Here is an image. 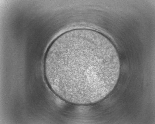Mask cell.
<instances>
[{"label": "cell", "mask_w": 155, "mask_h": 124, "mask_svg": "<svg viewBox=\"0 0 155 124\" xmlns=\"http://www.w3.org/2000/svg\"><path fill=\"white\" fill-rule=\"evenodd\" d=\"M44 71L47 83L61 99L79 105L99 102L113 90L120 65L114 46L106 37L86 29L61 34L46 53Z\"/></svg>", "instance_id": "6da1fadb"}]
</instances>
